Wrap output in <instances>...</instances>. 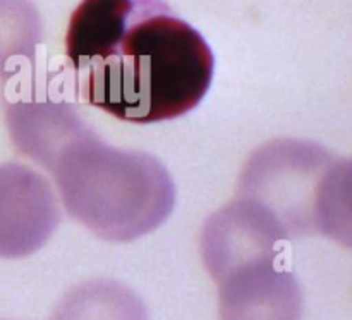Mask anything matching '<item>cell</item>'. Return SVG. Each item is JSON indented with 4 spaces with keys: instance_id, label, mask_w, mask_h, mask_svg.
I'll use <instances>...</instances> for the list:
<instances>
[{
    "instance_id": "cell-1",
    "label": "cell",
    "mask_w": 352,
    "mask_h": 320,
    "mask_svg": "<svg viewBox=\"0 0 352 320\" xmlns=\"http://www.w3.org/2000/svg\"><path fill=\"white\" fill-rule=\"evenodd\" d=\"M213 71L201 33L165 2L148 0L105 57L76 69V93L124 122H162L196 109Z\"/></svg>"
},
{
    "instance_id": "cell-2",
    "label": "cell",
    "mask_w": 352,
    "mask_h": 320,
    "mask_svg": "<svg viewBox=\"0 0 352 320\" xmlns=\"http://www.w3.org/2000/svg\"><path fill=\"white\" fill-rule=\"evenodd\" d=\"M72 219L100 239L127 243L160 227L175 205V186L160 160L138 150L103 143L86 124L48 155Z\"/></svg>"
},
{
    "instance_id": "cell-3",
    "label": "cell",
    "mask_w": 352,
    "mask_h": 320,
    "mask_svg": "<svg viewBox=\"0 0 352 320\" xmlns=\"http://www.w3.org/2000/svg\"><path fill=\"white\" fill-rule=\"evenodd\" d=\"M349 162L309 141L277 140L253 153L239 179V196L263 205L289 239L349 234Z\"/></svg>"
},
{
    "instance_id": "cell-4",
    "label": "cell",
    "mask_w": 352,
    "mask_h": 320,
    "mask_svg": "<svg viewBox=\"0 0 352 320\" xmlns=\"http://www.w3.org/2000/svg\"><path fill=\"white\" fill-rule=\"evenodd\" d=\"M58 224L60 210L50 182L26 165H0V257L34 253Z\"/></svg>"
},
{
    "instance_id": "cell-5",
    "label": "cell",
    "mask_w": 352,
    "mask_h": 320,
    "mask_svg": "<svg viewBox=\"0 0 352 320\" xmlns=\"http://www.w3.org/2000/svg\"><path fill=\"white\" fill-rule=\"evenodd\" d=\"M278 258H256L215 279L220 320H301V286Z\"/></svg>"
},
{
    "instance_id": "cell-6",
    "label": "cell",
    "mask_w": 352,
    "mask_h": 320,
    "mask_svg": "<svg viewBox=\"0 0 352 320\" xmlns=\"http://www.w3.org/2000/svg\"><path fill=\"white\" fill-rule=\"evenodd\" d=\"M148 0H82L69 19L65 55L72 69L112 50Z\"/></svg>"
},
{
    "instance_id": "cell-7",
    "label": "cell",
    "mask_w": 352,
    "mask_h": 320,
    "mask_svg": "<svg viewBox=\"0 0 352 320\" xmlns=\"http://www.w3.org/2000/svg\"><path fill=\"white\" fill-rule=\"evenodd\" d=\"M50 320H148V310L127 286L95 279L72 288L55 306Z\"/></svg>"
},
{
    "instance_id": "cell-8",
    "label": "cell",
    "mask_w": 352,
    "mask_h": 320,
    "mask_svg": "<svg viewBox=\"0 0 352 320\" xmlns=\"http://www.w3.org/2000/svg\"><path fill=\"white\" fill-rule=\"evenodd\" d=\"M40 40L41 23L33 3L0 0V76H16L23 61L33 62Z\"/></svg>"
}]
</instances>
